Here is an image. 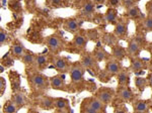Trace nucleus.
<instances>
[{"mask_svg":"<svg viewBox=\"0 0 152 113\" xmlns=\"http://www.w3.org/2000/svg\"><path fill=\"white\" fill-rule=\"evenodd\" d=\"M87 101L89 103V105L91 106L95 111H97L99 113H102L104 112V106L105 105L102 103L97 97H89L87 98Z\"/></svg>","mask_w":152,"mask_h":113,"instance_id":"obj_19","label":"nucleus"},{"mask_svg":"<svg viewBox=\"0 0 152 113\" xmlns=\"http://www.w3.org/2000/svg\"><path fill=\"white\" fill-rule=\"evenodd\" d=\"M39 106L44 110H52L55 108V98L43 96L39 100Z\"/></svg>","mask_w":152,"mask_h":113,"instance_id":"obj_16","label":"nucleus"},{"mask_svg":"<svg viewBox=\"0 0 152 113\" xmlns=\"http://www.w3.org/2000/svg\"><path fill=\"white\" fill-rule=\"evenodd\" d=\"M99 77L102 82H107V79L111 78V75L104 70V71H102V72H100V74H99Z\"/></svg>","mask_w":152,"mask_h":113,"instance_id":"obj_37","label":"nucleus"},{"mask_svg":"<svg viewBox=\"0 0 152 113\" xmlns=\"http://www.w3.org/2000/svg\"><path fill=\"white\" fill-rule=\"evenodd\" d=\"M114 113H128L125 107H117L114 109Z\"/></svg>","mask_w":152,"mask_h":113,"instance_id":"obj_41","label":"nucleus"},{"mask_svg":"<svg viewBox=\"0 0 152 113\" xmlns=\"http://www.w3.org/2000/svg\"><path fill=\"white\" fill-rule=\"evenodd\" d=\"M13 63H14L13 59H12V58H9V59H7L5 62H4V65H5L6 67H10L11 65H13Z\"/></svg>","mask_w":152,"mask_h":113,"instance_id":"obj_42","label":"nucleus"},{"mask_svg":"<svg viewBox=\"0 0 152 113\" xmlns=\"http://www.w3.org/2000/svg\"><path fill=\"white\" fill-rule=\"evenodd\" d=\"M114 95H115V91L112 88H107V87L99 88L96 91V93H95V97L99 98L104 105L110 104L113 101Z\"/></svg>","mask_w":152,"mask_h":113,"instance_id":"obj_5","label":"nucleus"},{"mask_svg":"<svg viewBox=\"0 0 152 113\" xmlns=\"http://www.w3.org/2000/svg\"><path fill=\"white\" fill-rule=\"evenodd\" d=\"M148 68H149V71H150V72L152 73V62L149 64V67Z\"/></svg>","mask_w":152,"mask_h":113,"instance_id":"obj_47","label":"nucleus"},{"mask_svg":"<svg viewBox=\"0 0 152 113\" xmlns=\"http://www.w3.org/2000/svg\"><path fill=\"white\" fill-rule=\"evenodd\" d=\"M118 97L121 100H123L124 102H131L134 99L135 95L128 86H125V87L119 88V90H118Z\"/></svg>","mask_w":152,"mask_h":113,"instance_id":"obj_11","label":"nucleus"},{"mask_svg":"<svg viewBox=\"0 0 152 113\" xmlns=\"http://www.w3.org/2000/svg\"><path fill=\"white\" fill-rule=\"evenodd\" d=\"M148 84H149V86H151L152 87V73L149 75V77H148Z\"/></svg>","mask_w":152,"mask_h":113,"instance_id":"obj_44","label":"nucleus"},{"mask_svg":"<svg viewBox=\"0 0 152 113\" xmlns=\"http://www.w3.org/2000/svg\"><path fill=\"white\" fill-rule=\"evenodd\" d=\"M84 67L82 64L79 62H75L71 65L70 68V79L71 83L74 85H78L82 83L83 81V75H84Z\"/></svg>","mask_w":152,"mask_h":113,"instance_id":"obj_4","label":"nucleus"},{"mask_svg":"<svg viewBox=\"0 0 152 113\" xmlns=\"http://www.w3.org/2000/svg\"><path fill=\"white\" fill-rule=\"evenodd\" d=\"M53 65L56 70H58L59 72H62V73L68 72V71H70V68H71V65L69 64V62L66 60L64 56H54Z\"/></svg>","mask_w":152,"mask_h":113,"instance_id":"obj_6","label":"nucleus"},{"mask_svg":"<svg viewBox=\"0 0 152 113\" xmlns=\"http://www.w3.org/2000/svg\"><path fill=\"white\" fill-rule=\"evenodd\" d=\"M94 3H102L104 2V0H94Z\"/></svg>","mask_w":152,"mask_h":113,"instance_id":"obj_46","label":"nucleus"},{"mask_svg":"<svg viewBox=\"0 0 152 113\" xmlns=\"http://www.w3.org/2000/svg\"><path fill=\"white\" fill-rule=\"evenodd\" d=\"M104 18L105 20L107 21L109 23H113V24H116L117 18H118V10L116 8H113V7H109L107 9L104 13Z\"/></svg>","mask_w":152,"mask_h":113,"instance_id":"obj_23","label":"nucleus"},{"mask_svg":"<svg viewBox=\"0 0 152 113\" xmlns=\"http://www.w3.org/2000/svg\"><path fill=\"white\" fill-rule=\"evenodd\" d=\"M122 2V0H109V5L115 8V7H118L120 5V3Z\"/></svg>","mask_w":152,"mask_h":113,"instance_id":"obj_40","label":"nucleus"},{"mask_svg":"<svg viewBox=\"0 0 152 113\" xmlns=\"http://www.w3.org/2000/svg\"><path fill=\"white\" fill-rule=\"evenodd\" d=\"M146 67L147 66H146V64L144 63L143 60L137 58V56H135V58H131V62H130V70H131L134 74L140 72V71H143Z\"/></svg>","mask_w":152,"mask_h":113,"instance_id":"obj_14","label":"nucleus"},{"mask_svg":"<svg viewBox=\"0 0 152 113\" xmlns=\"http://www.w3.org/2000/svg\"><path fill=\"white\" fill-rule=\"evenodd\" d=\"M141 49H142V46L136 40H135V38H133L128 43V46H127V53H128V55L131 56V58H135L136 56L139 55Z\"/></svg>","mask_w":152,"mask_h":113,"instance_id":"obj_12","label":"nucleus"},{"mask_svg":"<svg viewBox=\"0 0 152 113\" xmlns=\"http://www.w3.org/2000/svg\"><path fill=\"white\" fill-rule=\"evenodd\" d=\"M104 70L107 71L111 76H115V75H118V74L123 70V66H122V64L120 61L115 60L114 59V60L107 61V64H105Z\"/></svg>","mask_w":152,"mask_h":113,"instance_id":"obj_9","label":"nucleus"},{"mask_svg":"<svg viewBox=\"0 0 152 113\" xmlns=\"http://www.w3.org/2000/svg\"><path fill=\"white\" fill-rule=\"evenodd\" d=\"M35 65L39 69H45L48 67L49 65V60L48 56L46 55H38L36 58V64Z\"/></svg>","mask_w":152,"mask_h":113,"instance_id":"obj_28","label":"nucleus"},{"mask_svg":"<svg viewBox=\"0 0 152 113\" xmlns=\"http://www.w3.org/2000/svg\"><path fill=\"white\" fill-rule=\"evenodd\" d=\"M6 89V80L3 77L0 78V91H1V96L3 95V93L5 92Z\"/></svg>","mask_w":152,"mask_h":113,"instance_id":"obj_38","label":"nucleus"},{"mask_svg":"<svg viewBox=\"0 0 152 113\" xmlns=\"http://www.w3.org/2000/svg\"><path fill=\"white\" fill-rule=\"evenodd\" d=\"M82 24L80 21H78L77 19L75 18H70L67 19L64 23V28L66 30L71 31V33H78L79 30V28L81 26Z\"/></svg>","mask_w":152,"mask_h":113,"instance_id":"obj_17","label":"nucleus"},{"mask_svg":"<svg viewBox=\"0 0 152 113\" xmlns=\"http://www.w3.org/2000/svg\"><path fill=\"white\" fill-rule=\"evenodd\" d=\"M148 51H149V53H150L151 55H152V43L148 46Z\"/></svg>","mask_w":152,"mask_h":113,"instance_id":"obj_45","label":"nucleus"},{"mask_svg":"<svg viewBox=\"0 0 152 113\" xmlns=\"http://www.w3.org/2000/svg\"><path fill=\"white\" fill-rule=\"evenodd\" d=\"M127 54L128 53H127L126 49L120 45H116L112 48V53H111L112 56L115 60H118V61H120V62H122V61L126 58Z\"/></svg>","mask_w":152,"mask_h":113,"instance_id":"obj_13","label":"nucleus"},{"mask_svg":"<svg viewBox=\"0 0 152 113\" xmlns=\"http://www.w3.org/2000/svg\"><path fill=\"white\" fill-rule=\"evenodd\" d=\"M117 40H118V38L114 33H104V36H102V43H104L105 46H110V48H113V46L118 45Z\"/></svg>","mask_w":152,"mask_h":113,"instance_id":"obj_26","label":"nucleus"},{"mask_svg":"<svg viewBox=\"0 0 152 113\" xmlns=\"http://www.w3.org/2000/svg\"><path fill=\"white\" fill-rule=\"evenodd\" d=\"M28 79L29 81V84L36 90H46L50 84V78H47L45 75L39 72L31 73Z\"/></svg>","mask_w":152,"mask_h":113,"instance_id":"obj_2","label":"nucleus"},{"mask_svg":"<svg viewBox=\"0 0 152 113\" xmlns=\"http://www.w3.org/2000/svg\"><path fill=\"white\" fill-rule=\"evenodd\" d=\"M128 23L129 21L120 20L115 24L114 34L119 38H126L128 36Z\"/></svg>","mask_w":152,"mask_h":113,"instance_id":"obj_7","label":"nucleus"},{"mask_svg":"<svg viewBox=\"0 0 152 113\" xmlns=\"http://www.w3.org/2000/svg\"><path fill=\"white\" fill-rule=\"evenodd\" d=\"M142 25H143V28L147 31H152V16L148 15L145 17L142 22Z\"/></svg>","mask_w":152,"mask_h":113,"instance_id":"obj_35","label":"nucleus"},{"mask_svg":"<svg viewBox=\"0 0 152 113\" xmlns=\"http://www.w3.org/2000/svg\"><path fill=\"white\" fill-rule=\"evenodd\" d=\"M118 77V84H119L120 87H125V86H128L130 84V75L128 70H123L121 71L119 74L117 75Z\"/></svg>","mask_w":152,"mask_h":113,"instance_id":"obj_20","label":"nucleus"},{"mask_svg":"<svg viewBox=\"0 0 152 113\" xmlns=\"http://www.w3.org/2000/svg\"><path fill=\"white\" fill-rule=\"evenodd\" d=\"M10 53L14 58L21 59L24 56V54L26 53V51L24 46L20 43V41H15V43L11 46Z\"/></svg>","mask_w":152,"mask_h":113,"instance_id":"obj_15","label":"nucleus"},{"mask_svg":"<svg viewBox=\"0 0 152 113\" xmlns=\"http://www.w3.org/2000/svg\"><path fill=\"white\" fill-rule=\"evenodd\" d=\"M50 85L54 90H60L67 92V86L64 81V76L55 75L50 78Z\"/></svg>","mask_w":152,"mask_h":113,"instance_id":"obj_8","label":"nucleus"},{"mask_svg":"<svg viewBox=\"0 0 152 113\" xmlns=\"http://www.w3.org/2000/svg\"><path fill=\"white\" fill-rule=\"evenodd\" d=\"M36 58H37V56L34 55L33 53H31V51H26V53L24 54V56L21 58V62H23L24 65H28V66L35 65Z\"/></svg>","mask_w":152,"mask_h":113,"instance_id":"obj_30","label":"nucleus"},{"mask_svg":"<svg viewBox=\"0 0 152 113\" xmlns=\"http://www.w3.org/2000/svg\"><path fill=\"white\" fill-rule=\"evenodd\" d=\"M80 113H99L92 108L88 103L87 99H84L80 105Z\"/></svg>","mask_w":152,"mask_h":113,"instance_id":"obj_32","label":"nucleus"},{"mask_svg":"<svg viewBox=\"0 0 152 113\" xmlns=\"http://www.w3.org/2000/svg\"><path fill=\"white\" fill-rule=\"evenodd\" d=\"M18 106L12 100H8L5 102L3 107V113H16L18 111Z\"/></svg>","mask_w":152,"mask_h":113,"instance_id":"obj_31","label":"nucleus"},{"mask_svg":"<svg viewBox=\"0 0 152 113\" xmlns=\"http://www.w3.org/2000/svg\"><path fill=\"white\" fill-rule=\"evenodd\" d=\"M2 4H4V5H5V4H6V0H2Z\"/></svg>","mask_w":152,"mask_h":113,"instance_id":"obj_48","label":"nucleus"},{"mask_svg":"<svg viewBox=\"0 0 152 113\" xmlns=\"http://www.w3.org/2000/svg\"><path fill=\"white\" fill-rule=\"evenodd\" d=\"M85 33H86L88 40H90V41H96L97 38H99V30H97L96 28L88 29Z\"/></svg>","mask_w":152,"mask_h":113,"instance_id":"obj_34","label":"nucleus"},{"mask_svg":"<svg viewBox=\"0 0 152 113\" xmlns=\"http://www.w3.org/2000/svg\"><path fill=\"white\" fill-rule=\"evenodd\" d=\"M87 41H88V38H87L86 33H82L78 31L74 35V38H73L72 43L75 48L80 49V50H84V49L86 48Z\"/></svg>","mask_w":152,"mask_h":113,"instance_id":"obj_10","label":"nucleus"},{"mask_svg":"<svg viewBox=\"0 0 152 113\" xmlns=\"http://www.w3.org/2000/svg\"><path fill=\"white\" fill-rule=\"evenodd\" d=\"M127 16H128L129 19H133V20H136V19L140 18V17H143L144 15L141 13L140 8L138 7V5H135L131 8L127 9Z\"/></svg>","mask_w":152,"mask_h":113,"instance_id":"obj_25","label":"nucleus"},{"mask_svg":"<svg viewBox=\"0 0 152 113\" xmlns=\"http://www.w3.org/2000/svg\"><path fill=\"white\" fill-rule=\"evenodd\" d=\"M151 101H152V98H151Z\"/></svg>","mask_w":152,"mask_h":113,"instance_id":"obj_49","label":"nucleus"},{"mask_svg":"<svg viewBox=\"0 0 152 113\" xmlns=\"http://www.w3.org/2000/svg\"><path fill=\"white\" fill-rule=\"evenodd\" d=\"M134 83H135V86H136V88L138 89L140 92H143L144 90H145V88L148 86V80L145 79L144 77H136L134 80Z\"/></svg>","mask_w":152,"mask_h":113,"instance_id":"obj_27","label":"nucleus"},{"mask_svg":"<svg viewBox=\"0 0 152 113\" xmlns=\"http://www.w3.org/2000/svg\"><path fill=\"white\" fill-rule=\"evenodd\" d=\"M9 41V36H8V33L5 30V29L1 28L0 29V46H5L8 43Z\"/></svg>","mask_w":152,"mask_h":113,"instance_id":"obj_33","label":"nucleus"},{"mask_svg":"<svg viewBox=\"0 0 152 113\" xmlns=\"http://www.w3.org/2000/svg\"><path fill=\"white\" fill-rule=\"evenodd\" d=\"M80 63L91 76H99V65L92 53H88V51L82 53L80 56Z\"/></svg>","mask_w":152,"mask_h":113,"instance_id":"obj_1","label":"nucleus"},{"mask_svg":"<svg viewBox=\"0 0 152 113\" xmlns=\"http://www.w3.org/2000/svg\"><path fill=\"white\" fill-rule=\"evenodd\" d=\"M149 104L145 100H137L133 104V109L135 113H146L148 111Z\"/></svg>","mask_w":152,"mask_h":113,"instance_id":"obj_22","label":"nucleus"},{"mask_svg":"<svg viewBox=\"0 0 152 113\" xmlns=\"http://www.w3.org/2000/svg\"><path fill=\"white\" fill-rule=\"evenodd\" d=\"M45 43H46V46H47V48L49 49V51H52L53 54L60 53L65 46L64 41L56 33L47 36V38H45Z\"/></svg>","mask_w":152,"mask_h":113,"instance_id":"obj_3","label":"nucleus"},{"mask_svg":"<svg viewBox=\"0 0 152 113\" xmlns=\"http://www.w3.org/2000/svg\"><path fill=\"white\" fill-rule=\"evenodd\" d=\"M12 101L15 103L16 106L18 108L23 107L26 102V95H24L23 92H20V91H16V92H14V94L12 95Z\"/></svg>","mask_w":152,"mask_h":113,"instance_id":"obj_24","label":"nucleus"},{"mask_svg":"<svg viewBox=\"0 0 152 113\" xmlns=\"http://www.w3.org/2000/svg\"><path fill=\"white\" fill-rule=\"evenodd\" d=\"M55 109L61 113H66L69 110V101L64 98H55Z\"/></svg>","mask_w":152,"mask_h":113,"instance_id":"obj_18","label":"nucleus"},{"mask_svg":"<svg viewBox=\"0 0 152 113\" xmlns=\"http://www.w3.org/2000/svg\"><path fill=\"white\" fill-rule=\"evenodd\" d=\"M62 3V0H51V4L54 6H59Z\"/></svg>","mask_w":152,"mask_h":113,"instance_id":"obj_43","label":"nucleus"},{"mask_svg":"<svg viewBox=\"0 0 152 113\" xmlns=\"http://www.w3.org/2000/svg\"><path fill=\"white\" fill-rule=\"evenodd\" d=\"M81 11L84 15H90L94 12V2L90 1V0H87L83 3Z\"/></svg>","mask_w":152,"mask_h":113,"instance_id":"obj_29","label":"nucleus"},{"mask_svg":"<svg viewBox=\"0 0 152 113\" xmlns=\"http://www.w3.org/2000/svg\"><path fill=\"white\" fill-rule=\"evenodd\" d=\"M122 5L125 7V9H129L136 5V0H122Z\"/></svg>","mask_w":152,"mask_h":113,"instance_id":"obj_36","label":"nucleus"},{"mask_svg":"<svg viewBox=\"0 0 152 113\" xmlns=\"http://www.w3.org/2000/svg\"><path fill=\"white\" fill-rule=\"evenodd\" d=\"M92 54H94V58L96 59V61L99 63L104 62V61H107V59L110 58L109 53H107V51H105L102 46H96V49L94 51V53Z\"/></svg>","mask_w":152,"mask_h":113,"instance_id":"obj_21","label":"nucleus"},{"mask_svg":"<svg viewBox=\"0 0 152 113\" xmlns=\"http://www.w3.org/2000/svg\"><path fill=\"white\" fill-rule=\"evenodd\" d=\"M145 8H146L147 14H148V15H150V16H152V0H151V1L147 2L146 5H145Z\"/></svg>","mask_w":152,"mask_h":113,"instance_id":"obj_39","label":"nucleus"}]
</instances>
